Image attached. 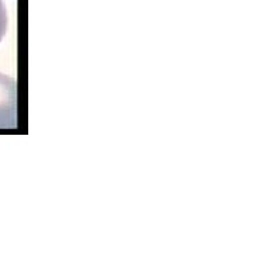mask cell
<instances>
[{
	"instance_id": "6da1fadb",
	"label": "cell",
	"mask_w": 253,
	"mask_h": 253,
	"mask_svg": "<svg viewBox=\"0 0 253 253\" xmlns=\"http://www.w3.org/2000/svg\"><path fill=\"white\" fill-rule=\"evenodd\" d=\"M17 82L0 73V129H14L18 126Z\"/></svg>"
},
{
	"instance_id": "7a4b0ae2",
	"label": "cell",
	"mask_w": 253,
	"mask_h": 253,
	"mask_svg": "<svg viewBox=\"0 0 253 253\" xmlns=\"http://www.w3.org/2000/svg\"><path fill=\"white\" fill-rule=\"evenodd\" d=\"M9 28V16H7V10L3 4V0H0V42L3 40V37L6 36Z\"/></svg>"
}]
</instances>
